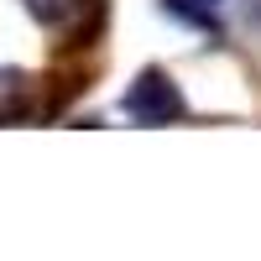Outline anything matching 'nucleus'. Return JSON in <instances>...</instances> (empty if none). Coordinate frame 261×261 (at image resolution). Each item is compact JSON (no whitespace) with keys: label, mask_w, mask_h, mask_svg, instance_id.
I'll list each match as a JSON object with an SVG mask.
<instances>
[{"label":"nucleus","mask_w":261,"mask_h":261,"mask_svg":"<svg viewBox=\"0 0 261 261\" xmlns=\"http://www.w3.org/2000/svg\"><path fill=\"white\" fill-rule=\"evenodd\" d=\"M32 110V79L16 68H0V120H21Z\"/></svg>","instance_id":"obj_3"},{"label":"nucleus","mask_w":261,"mask_h":261,"mask_svg":"<svg viewBox=\"0 0 261 261\" xmlns=\"http://www.w3.org/2000/svg\"><path fill=\"white\" fill-rule=\"evenodd\" d=\"M193 6H199V11H209V6H220V0H193Z\"/></svg>","instance_id":"obj_4"},{"label":"nucleus","mask_w":261,"mask_h":261,"mask_svg":"<svg viewBox=\"0 0 261 261\" xmlns=\"http://www.w3.org/2000/svg\"><path fill=\"white\" fill-rule=\"evenodd\" d=\"M125 115L141 120V125H167V120L183 115V99H178V89L167 84V73H141L136 89L125 94Z\"/></svg>","instance_id":"obj_1"},{"label":"nucleus","mask_w":261,"mask_h":261,"mask_svg":"<svg viewBox=\"0 0 261 261\" xmlns=\"http://www.w3.org/2000/svg\"><path fill=\"white\" fill-rule=\"evenodd\" d=\"M27 11L42 21L47 32H63V37H79L99 21V0H27Z\"/></svg>","instance_id":"obj_2"}]
</instances>
